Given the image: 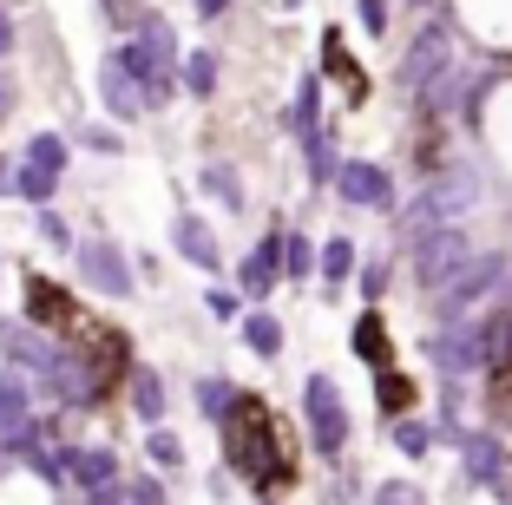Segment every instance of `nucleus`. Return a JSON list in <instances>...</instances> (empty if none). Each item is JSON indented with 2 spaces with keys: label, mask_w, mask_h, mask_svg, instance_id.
I'll use <instances>...</instances> for the list:
<instances>
[{
  "label": "nucleus",
  "mask_w": 512,
  "mask_h": 505,
  "mask_svg": "<svg viewBox=\"0 0 512 505\" xmlns=\"http://www.w3.org/2000/svg\"><path fill=\"white\" fill-rule=\"evenodd\" d=\"M79 473H86V479H106L112 460H106V453H86V460H79Z\"/></svg>",
  "instance_id": "473e14b6"
},
{
  "label": "nucleus",
  "mask_w": 512,
  "mask_h": 505,
  "mask_svg": "<svg viewBox=\"0 0 512 505\" xmlns=\"http://www.w3.org/2000/svg\"><path fill=\"white\" fill-rule=\"evenodd\" d=\"M473 256V237H467V223H434L427 237L407 243V263H414V283L434 296V289H447L460 269H467Z\"/></svg>",
  "instance_id": "7ed1b4c3"
},
{
  "label": "nucleus",
  "mask_w": 512,
  "mask_h": 505,
  "mask_svg": "<svg viewBox=\"0 0 512 505\" xmlns=\"http://www.w3.org/2000/svg\"><path fill=\"white\" fill-rule=\"evenodd\" d=\"M499 276H506V250H473L467 269H460L447 289H434L440 322H460V315H473V309H480V302L499 289Z\"/></svg>",
  "instance_id": "39448f33"
},
{
  "label": "nucleus",
  "mask_w": 512,
  "mask_h": 505,
  "mask_svg": "<svg viewBox=\"0 0 512 505\" xmlns=\"http://www.w3.org/2000/svg\"><path fill=\"white\" fill-rule=\"evenodd\" d=\"M316 283H322L329 302L355 283V237H348V230H335L329 243H316Z\"/></svg>",
  "instance_id": "9d476101"
},
{
  "label": "nucleus",
  "mask_w": 512,
  "mask_h": 505,
  "mask_svg": "<svg viewBox=\"0 0 512 505\" xmlns=\"http://www.w3.org/2000/svg\"><path fill=\"white\" fill-rule=\"evenodd\" d=\"M211 315H224V322H237V296H230V289H211Z\"/></svg>",
  "instance_id": "2f4dec72"
},
{
  "label": "nucleus",
  "mask_w": 512,
  "mask_h": 505,
  "mask_svg": "<svg viewBox=\"0 0 512 505\" xmlns=\"http://www.w3.org/2000/svg\"><path fill=\"white\" fill-rule=\"evenodd\" d=\"M256 505H276V499H256Z\"/></svg>",
  "instance_id": "e433bc0d"
},
{
  "label": "nucleus",
  "mask_w": 512,
  "mask_h": 505,
  "mask_svg": "<svg viewBox=\"0 0 512 505\" xmlns=\"http://www.w3.org/2000/svg\"><path fill=\"white\" fill-rule=\"evenodd\" d=\"M276 283H283V230H270V237H263V243H256V250L237 263V289H243L250 302H263Z\"/></svg>",
  "instance_id": "6e6552de"
},
{
  "label": "nucleus",
  "mask_w": 512,
  "mask_h": 505,
  "mask_svg": "<svg viewBox=\"0 0 512 505\" xmlns=\"http://www.w3.org/2000/svg\"><path fill=\"white\" fill-rule=\"evenodd\" d=\"M151 460H158V466H184V446H178V433H165V427L151 433Z\"/></svg>",
  "instance_id": "c85d7f7f"
},
{
  "label": "nucleus",
  "mask_w": 512,
  "mask_h": 505,
  "mask_svg": "<svg viewBox=\"0 0 512 505\" xmlns=\"http://www.w3.org/2000/svg\"><path fill=\"white\" fill-rule=\"evenodd\" d=\"M224 7L230 0H197V20H224Z\"/></svg>",
  "instance_id": "72a5a7b5"
},
{
  "label": "nucleus",
  "mask_w": 512,
  "mask_h": 505,
  "mask_svg": "<svg viewBox=\"0 0 512 505\" xmlns=\"http://www.w3.org/2000/svg\"><path fill=\"white\" fill-rule=\"evenodd\" d=\"M86 276L106 289V296H125V289H132V269H125V256L112 250V243H86Z\"/></svg>",
  "instance_id": "f8f14e48"
},
{
  "label": "nucleus",
  "mask_w": 512,
  "mask_h": 505,
  "mask_svg": "<svg viewBox=\"0 0 512 505\" xmlns=\"http://www.w3.org/2000/svg\"><path fill=\"white\" fill-rule=\"evenodd\" d=\"M355 14H362V33H375V40H381V33H388V14H394V7H388V0H355Z\"/></svg>",
  "instance_id": "cd10ccee"
},
{
  "label": "nucleus",
  "mask_w": 512,
  "mask_h": 505,
  "mask_svg": "<svg viewBox=\"0 0 512 505\" xmlns=\"http://www.w3.org/2000/svg\"><path fill=\"white\" fill-rule=\"evenodd\" d=\"M60 164H66L60 138H33V171H60Z\"/></svg>",
  "instance_id": "c756f323"
},
{
  "label": "nucleus",
  "mask_w": 512,
  "mask_h": 505,
  "mask_svg": "<svg viewBox=\"0 0 512 505\" xmlns=\"http://www.w3.org/2000/svg\"><path fill=\"white\" fill-rule=\"evenodd\" d=\"M283 283H316V243L302 230H283Z\"/></svg>",
  "instance_id": "a211bd4d"
},
{
  "label": "nucleus",
  "mask_w": 512,
  "mask_h": 505,
  "mask_svg": "<svg viewBox=\"0 0 512 505\" xmlns=\"http://www.w3.org/2000/svg\"><path fill=\"white\" fill-rule=\"evenodd\" d=\"M453 66V33H447V20H427L414 40H407V53H401V66H394V86L414 99L421 86H434L440 73Z\"/></svg>",
  "instance_id": "423d86ee"
},
{
  "label": "nucleus",
  "mask_w": 512,
  "mask_h": 505,
  "mask_svg": "<svg viewBox=\"0 0 512 505\" xmlns=\"http://www.w3.org/2000/svg\"><path fill=\"white\" fill-rule=\"evenodd\" d=\"M453 446H460V466H467V479H473V486H493V492L506 486V446H499L493 433L467 427Z\"/></svg>",
  "instance_id": "1a4fd4ad"
},
{
  "label": "nucleus",
  "mask_w": 512,
  "mask_h": 505,
  "mask_svg": "<svg viewBox=\"0 0 512 505\" xmlns=\"http://www.w3.org/2000/svg\"><path fill=\"white\" fill-rule=\"evenodd\" d=\"M388 283H394V263H388V256H368V263L355 269V289L368 296V309H375V302L388 296Z\"/></svg>",
  "instance_id": "4be33fe9"
},
{
  "label": "nucleus",
  "mask_w": 512,
  "mask_h": 505,
  "mask_svg": "<svg viewBox=\"0 0 512 505\" xmlns=\"http://www.w3.org/2000/svg\"><path fill=\"white\" fill-rule=\"evenodd\" d=\"M20 191H27V197H53V171H27V178H20Z\"/></svg>",
  "instance_id": "7c9ffc66"
},
{
  "label": "nucleus",
  "mask_w": 512,
  "mask_h": 505,
  "mask_svg": "<svg viewBox=\"0 0 512 505\" xmlns=\"http://www.w3.org/2000/svg\"><path fill=\"white\" fill-rule=\"evenodd\" d=\"M329 191L342 197V204H355V210H394V204H401L394 171L375 164V158H342V164H335V178H329Z\"/></svg>",
  "instance_id": "0eeeda50"
},
{
  "label": "nucleus",
  "mask_w": 512,
  "mask_h": 505,
  "mask_svg": "<svg viewBox=\"0 0 512 505\" xmlns=\"http://www.w3.org/2000/svg\"><path fill=\"white\" fill-rule=\"evenodd\" d=\"M322 73H329V79H355V53L342 46V27L322 33Z\"/></svg>",
  "instance_id": "b1692460"
},
{
  "label": "nucleus",
  "mask_w": 512,
  "mask_h": 505,
  "mask_svg": "<svg viewBox=\"0 0 512 505\" xmlns=\"http://www.w3.org/2000/svg\"><path fill=\"white\" fill-rule=\"evenodd\" d=\"M355 355H362L368 368H388L394 335H388V322H381V309H362V315H355Z\"/></svg>",
  "instance_id": "4468645a"
},
{
  "label": "nucleus",
  "mask_w": 512,
  "mask_h": 505,
  "mask_svg": "<svg viewBox=\"0 0 512 505\" xmlns=\"http://www.w3.org/2000/svg\"><path fill=\"white\" fill-rule=\"evenodd\" d=\"M401 7H434V0H401Z\"/></svg>",
  "instance_id": "c9c22d12"
},
{
  "label": "nucleus",
  "mask_w": 512,
  "mask_h": 505,
  "mask_svg": "<svg viewBox=\"0 0 512 505\" xmlns=\"http://www.w3.org/2000/svg\"><path fill=\"white\" fill-rule=\"evenodd\" d=\"M322 125V73L296 79V105H289V138H309Z\"/></svg>",
  "instance_id": "2eb2a0df"
},
{
  "label": "nucleus",
  "mask_w": 512,
  "mask_h": 505,
  "mask_svg": "<svg viewBox=\"0 0 512 505\" xmlns=\"http://www.w3.org/2000/svg\"><path fill=\"white\" fill-rule=\"evenodd\" d=\"M237 335H243V348H250L256 361H276V355H283V322H276L270 309H250L237 322Z\"/></svg>",
  "instance_id": "ddd939ff"
},
{
  "label": "nucleus",
  "mask_w": 512,
  "mask_h": 505,
  "mask_svg": "<svg viewBox=\"0 0 512 505\" xmlns=\"http://www.w3.org/2000/svg\"><path fill=\"white\" fill-rule=\"evenodd\" d=\"M230 401H237V387H230V381H217V374H204V381H197V407H204L211 420H224Z\"/></svg>",
  "instance_id": "393cba45"
},
{
  "label": "nucleus",
  "mask_w": 512,
  "mask_h": 505,
  "mask_svg": "<svg viewBox=\"0 0 512 505\" xmlns=\"http://www.w3.org/2000/svg\"><path fill=\"white\" fill-rule=\"evenodd\" d=\"M171 243H178L184 263H197V269H224V250H217V237H211V223H204V217H178Z\"/></svg>",
  "instance_id": "9b49d317"
},
{
  "label": "nucleus",
  "mask_w": 512,
  "mask_h": 505,
  "mask_svg": "<svg viewBox=\"0 0 512 505\" xmlns=\"http://www.w3.org/2000/svg\"><path fill=\"white\" fill-rule=\"evenodd\" d=\"M106 105L119 112V119H132V112H138V92H132V79H125L119 66H106Z\"/></svg>",
  "instance_id": "bb28decb"
},
{
  "label": "nucleus",
  "mask_w": 512,
  "mask_h": 505,
  "mask_svg": "<svg viewBox=\"0 0 512 505\" xmlns=\"http://www.w3.org/2000/svg\"><path fill=\"white\" fill-rule=\"evenodd\" d=\"M375 407H381V420H401L414 407V381L401 368H375Z\"/></svg>",
  "instance_id": "dca6fc26"
},
{
  "label": "nucleus",
  "mask_w": 512,
  "mask_h": 505,
  "mask_svg": "<svg viewBox=\"0 0 512 505\" xmlns=\"http://www.w3.org/2000/svg\"><path fill=\"white\" fill-rule=\"evenodd\" d=\"M368 505H427V492L414 486V479H381V486L368 492Z\"/></svg>",
  "instance_id": "a878e982"
},
{
  "label": "nucleus",
  "mask_w": 512,
  "mask_h": 505,
  "mask_svg": "<svg viewBox=\"0 0 512 505\" xmlns=\"http://www.w3.org/2000/svg\"><path fill=\"white\" fill-rule=\"evenodd\" d=\"M7 46H14V20L0 14V53H7Z\"/></svg>",
  "instance_id": "f704fd0d"
},
{
  "label": "nucleus",
  "mask_w": 512,
  "mask_h": 505,
  "mask_svg": "<svg viewBox=\"0 0 512 505\" xmlns=\"http://www.w3.org/2000/svg\"><path fill=\"white\" fill-rule=\"evenodd\" d=\"M302 420H309V446H316L322 460L342 466L348 440H355V414H348L342 387H335L329 374H309V381H302Z\"/></svg>",
  "instance_id": "f03ea898"
},
{
  "label": "nucleus",
  "mask_w": 512,
  "mask_h": 505,
  "mask_svg": "<svg viewBox=\"0 0 512 505\" xmlns=\"http://www.w3.org/2000/svg\"><path fill=\"white\" fill-rule=\"evenodd\" d=\"M296 145H302V158H309V178H316V184H329V178H335V164H342V158H335V125L322 119L316 132H309V138H296Z\"/></svg>",
  "instance_id": "f3484780"
},
{
  "label": "nucleus",
  "mask_w": 512,
  "mask_h": 505,
  "mask_svg": "<svg viewBox=\"0 0 512 505\" xmlns=\"http://www.w3.org/2000/svg\"><path fill=\"white\" fill-rule=\"evenodd\" d=\"M197 184H204V197H217L224 210H243V178L230 171V164H211V171H204Z\"/></svg>",
  "instance_id": "412c9836"
},
{
  "label": "nucleus",
  "mask_w": 512,
  "mask_h": 505,
  "mask_svg": "<svg viewBox=\"0 0 512 505\" xmlns=\"http://www.w3.org/2000/svg\"><path fill=\"white\" fill-rule=\"evenodd\" d=\"M427 361H434L447 381H467V374H486V328L480 315H460V322H440L427 335Z\"/></svg>",
  "instance_id": "20e7f679"
},
{
  "label": "nucleus",
  "mask_w": 512,
  "mask_h": 505,
  "mask_svg": "<svg viewBox=\"0 0 512 505\" xmlns=\"http://www.w3.org/2000/svg\"><path fill=\"white\" fill-rule=\"evenodd\" d=\"M178 79H184L191 99H211V92H217V53H191V60L178 66Z\"/></svg>",
  "instance_id": "aec40b11"
},
{
  "label": "nucleus",
  "mask_w": 512,
  "mask_h": 505,
  "mask_svg": "<svg viewBox=\"0 0 512 505\" xmlns=\"http://www.w3.org/2000/svg\"><path fill=\"white\" fill-rule=\"evenodd\" d=\"M388 440H394V453H407V460H427L434 427H427V420H414V414H401V420H388Z\"/></svg>",
  "instance_id": "6ab92c4d"
},
{
  "label": "nucleus",
  "mask_w": 512,
  "mask_h": 505,
  "mask_svg": "<svg viewBox=\"0 0 512 505\" xmlns=\"http://www.w3.org/2000/svg\"><path fill=\"white\" fill-rule=\"evenodd\" d=\"M217 427H224V460L237 466V473L250 479L263 499H270L276 486H289V479H296V453L283 446V427H276V414L256 401V394H237V401H230V414L217 420Z\"/></svg>",
  "instance_id": "f257e3e1"
},
{
  "label": "nucleus",
  "mask_w": 512,
  "mask_h": 505,
  "mask_svg": "<svg viewBox=\"0 0 512 505\" xmlns=\"http://www.w3.org/2000/svg\"><path fill=\"white\" fill-rule=\"evenodd\" d=\"M132 407H138L145 420H158V414H165V381L138 368V374H132Z\"/></svg>",
  "instance_id": "5701e85b"
}]
</instances>
